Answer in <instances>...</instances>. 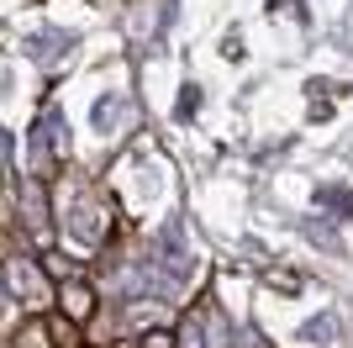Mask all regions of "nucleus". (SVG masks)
<instances>
[{"mask_svg":"<svg viewBox=\"0 0 353 348\" xmlns=\"http://www.w3.org/2000/svg\"><path fill=\"white\" fill-rule=\"evenodd\" d=\"M59 311L90 322V317H95V285H90V280H79V275H63V280H59Z\"/></svg>","mask_w":353,"mask_h":348,"instance_id":"nucleus-1","label":"nucleus"},{"mask_svg":"<svg viewBox=\"0 0 353 348\" xmlns=\"http://www.w3.org/2000/svg\"><path fill=\"white\" fill-rule=\"evenodd\" d=\"M48 333H53L59 348H85V322L69 317V311H53V317H48Z\"/></svg>","mask_w":353,"mask_h":348,"instance_id":"nucleus-2","label":"nucleus"},{"mask_svg":"<svg viewBox=\"0 0 353 348\" xmlns=\"http://www.w3.org/2000/svg\"><path fill=\"white\" fill-rule=\"evenodd\" d=\"M11 348H59V343H53V333H48V322L37 317V322H21V327L11 333Z\"/></svg>","mask_w":353,"mask_h":348,"instance_id":"nucleus-3","label":"nucleus"},{"mask_svg":"<svg viewBox=\"0 0 353 348\" xmlns=\"http://www.w3.org/2000/svg\"><path fill=\"white\" fill-rule=\"evenodd\" d=\"M143 348H174V333H163V327H153V333L143 338Z\"/></svg>","mask_w":353,"mask_h":348,"instance_id":"nucleus-4","label":"nucleus"},{"mask_svg":"<svg viewBox=\"0 0 353 348\" xmlns=\"http://www.w3.org/2000/svg\"><path fill=\"white\" fill-rule=\"evenodd\" d=\"M269 285H274V290H301V280L285 275V269H274V275H269Z\"/></svg>","mask_w":353,"mask_h":348,"instance_id":"nucleus-5","label":"nucleus"}]
</instances>
